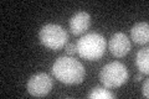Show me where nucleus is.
<instances>
[{
    "label": "nucleus",
    "instance_id": "nucleus-7",
    "mask_svg": "<svg viewBox=\"0 0 149 99\" xmlns=\"http://www.w3.org/2000/svg\"><path fill=\"white\" fill-rule=\"evenodd\" d=\"M91 25V16L85 11L76 12L70 19V29H71L73 35H82L88 30Z\"/></svg>",
    "mask_w": 149,
    "mask_h": 99
},
{
    "label": "nucleus",
    "instance_id": "nucleus-11",
    "mask_svg": "<svg viewBox=\"0 0 149 99\" xmlns=\"http://www.w3.org/2000/svg\"><path fill=\"white\" fill-rule=\"evenodd\" d=\"M65 52H66L67 55L70 56H72L77 52V50H76V46H74V44H67L66 47H65Z\"/></svg>",
    "mask_w": 149,
    "mask_h": 99
},
{
    "label": "nucleus",
    "instance_id": "nucleus-6",
    "mask_svg": "<svg viewBox=\"0 0 149 99\" xmlns=\"http://www.w3.org/2000/svg\"><path fill=\"white\" fill-rule=\"evenodd\" d=\"M130 47H132V44L123 32H117V34L112 35V37L109 39L108 50L112 56H114L116 58L124 57L130 51Z\"/></svg>",
    "mask_w": 149,
    "mask_h": 99
},
{
    "label": "nucleus",
    "instance_id": "nucleus-9",
    "mask_svg": "<svg viewBox=\"0 0 149 99\" xmlns=\"http://www.w3.org/2000/svg\"><path fill=\"white\" fill-rule=\"evenodd\" d=\"M149 48L144 47V48L139 50L136 56V66L138 69L141 71V73L148 74L149 73Z\"/></svg>",
    "mask_w": 149,
    "mask_h": 99
},
{
    "label": "nucleus",
    "instance_id": "nucleus-13",
    "mask_svg": "<svg viewBox=\"0 0 149 99\" xmlns=\"http://www.w3.org/2000/svg\"><path fill=\"white\" fill-rule=\"evenodd\" d=\"M142 79H143V73H139L136 76V82H141Z\"/></svg>",
    "mask_w": 149,
    "mask_h": 99
},
{
    "label": "nucleus",
    "instance_id": "nucleus-8",
    "mask_svg": "<svg viewBox=\"0 0 149 99\" xmlns=\"http://www.w3.org/2000/svg\"><path fill=\"white\" fill-rule=\"evenodd\" d=\"M132 40L138 45H146L149 41V26L148 22H138L130 30Z\"/></svg>",
    "mask_w": 149,
    "mask_h": 99
},
{
    "label": "nucleus",
    "instance_id": "nucleus-12",
    "mask_svg": "<svg viewBox=\"0 0 149 99\" xmlns=\"http://www.w3.org/2000/svg\"><path fill=\"white\" fill-rule=\"evenodd\" d=\"M148 87H149V81L147 79V81H144V83H143V87H142V93H143L144 98H148V97H149V93H148Z\"/></svg>",
    "mask_w": 149,
    "mask_h": 99
},
{
    "label": "nucleus",
    "instance_id": "nucleus-10",
    "mask_svg": "<svg viewBox=\"0 0 149 99\" xmlns=\"http://www.w3.org/2000/svg\"><path fill=\"white\" fill-rule=\"evenodd\" d=\"M87 97L90 99H114L116 94L107 91L103 87H95Z\"/></svg>",
    "mask_w": 149,
    "mask_h": 99
},
{
    "label": "nucleus",
    "instance_id": "nucleus-4",
    "mask_svg": "<svg viewBox=\"0 0 149 99\" xmlns=\"http://www.w3.org/2000/svg\"><path fill=\"white\" fill-rule=\"evenodd\" d=\"M100 79L106 88H118L127 82L128 69L120 62H111L101 69Z\"/></svg>",
    "mask_w": 149,
    "mask_h": 99
},
{
    "label": "nucleus",
    "instance_id": "nucleus-2",
    "mask_svg": "<svg viewBox=\"0 0 149 99\" xmlns=\"http://www.w3.org/2000/svg\"><path fill=\"white\" fill-rule=\"evenodd\" d=\"M106 40L100 34H87L77 41L76 50L81 58L98 61L106 52Z\"/></svg>",
    "mask_w": 149,
    "mask_h": 99
},
{
    "label": "nucleus",
    "instance_id": "nucleus-5",
    "mask_svg": "<svg viewBox=\"0 0 149 99\" xmlns=\"http://www.w3.org/2000/svg\"><path fill=\"white\" fill-rule=\"evenodd\" d=\"M54 81L47 73L40 72L31 76L27 82V92L34 97H45L51 92Z\"/></svg>",
    "mask_w": 149,
    "mask_h": 99
},
{
    "label": "nucleus",
    "instance_id": "nucleus-3",
    "mask_svg": "<svg viewBox=\"0 0 149 99\" xmlns=\"http://www.w3.org/2000/svg\"><path fill=\"white\" fill-rule=\"evenodd\" d=\"M39 39L45 47L52 51H58L67 44L68 35L62 26L56 24H46L41 27Z\"/></svg>",
    "mask_w": 149,
    "mask_h": 99
},
{
    "label": "nucleus",
    "instance_id": "nucleus-1",
    "mask_svg": "<svg viewBox=\"0 0 149 99\" xmlns=\"http://www.w3.org/2000/svg\"><path fill=\"white\" fill-rule=\"evenodd\" d=\"M54 77L65 84H78L82 83L86 71L81 62L72 57L61 56L55 61L52 66Z\"/></svg>",
    "mask_w": 149,
    "mask_h": 99
}]
</instances>
